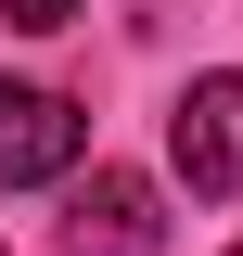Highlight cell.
<instances>
[{
	"label": "cell",
	"instance_id": "6da1fadb",
	"mask_svg": "<svg viewBox=\"0 0 243 256\" xmlns=\"http://www.w3.org/2000/svg\"><path fill=\"white\" fill-rule=\"evenodd\" d=\"M166 154L192 192H243V77H192L166 116Z\"/></svg>",
	"mask_w": 243,
	"mask_h": 256
},
{
	"label": "cell",
	"instance_id": "7a4b0ae2",
	"mask_svg": "<svg viewBox=\"0 0 243 256\" xmlns=\"http://www.w3.org/2000/svg\"><path fill=\"white\" fill-rule=\"evenodd\" d=\"M77 141H90V116L52 90H26V77H0V180H64L77 166Z\"/></svg>",
	"mask_w": 243,
	"mask_h": 256
},
{
	"label": "cell",
	"instance_id": "3957f363",
	"mask_svg": "<svg viewBox=\"0 0 243 256\" xmlns=\"http://www.w3.org/2000/svg\"><path fill=\"white\" fill-rule=\"evenodd\" d=\"M64 244H77V256H154V244H166V205H154V180L102 166V180L77 192V218H64Z\"/></svg>",
	"mask_w": 243,
	"mask_h": 256
},
{
	"label": "cell",
	"instance_id": "277c9868",
	"mask_svg": "<svg viewBox=\"0 0 243 256\" xmlns=\"http://www.w3.org/2000/svg\"><path fill=\"white\" fill-rule=\"evenodd\" d=\"M90 0H0V26H77Z\"/></svg>",
	"mask_w": 243,
	"mask_h": 256
},
{
	"label": "cell",
	"instance_id": "5b68a950",
	"mask_svg": "<svg viewBox=\"0 0 243 256\" xmlns=\"http://www.w3.org/2000/svg\"><path fill=\"white\" fill-rule=\"evenodd\" d=\"M230 256H243V244H230Z\"/></svg>",
	"mask_w": 243,
	"mask_h": 256
}]
</instances>
